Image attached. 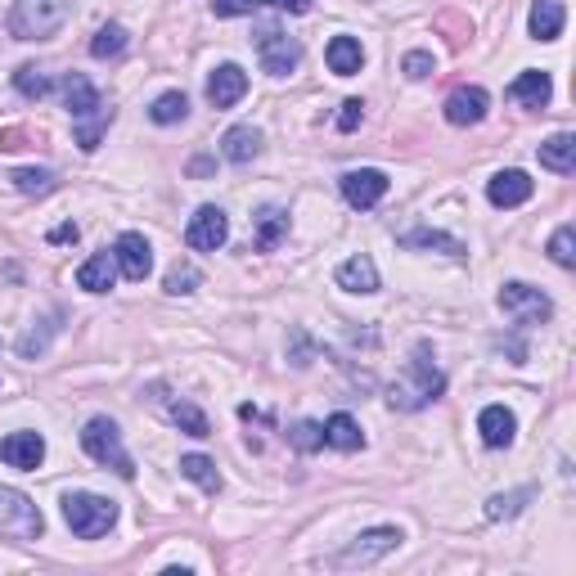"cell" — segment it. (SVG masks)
<instances>
[{
    "mask_svg": "<svg viewBox=\"0 0 576 576\" xmlns=\"http://www.w3.org/2000/svg\"><path fill=\"white\" fill-rule=\"evenodd\" d=\"M338 288H347V293H378V266L369 252H356V257H347L338 266Z\"/></svg>",
    "mask_w": 576,
    "mask_h": 576,
    "instance_id": "cell-17",
    "label": "cell"
},
{
    "mask_svg": "<svg viewBox=\"0 0 576 576\" xmlns=\"http://www.w3.org/2000/svg\"><path fill=\"white\" fill-rule=\"evenodd\" d=\"M113 279H117L113 252H95L90 261H81V266H77V288H86V293H108Z\"/></svg>",
    "mask_w": 576,
    "mask_h": 576,
    "instance_id": "cell-22",
    "label": "cell"
},
{
    "mask_svg": "<svg viewBox=\"0 0 576 576\" xmlns=\"http://www.w3.org/2000/svg\"><path fill=\"white\" fill-rule=\"evenodd\" d=\"M540 167H549V171H558V176H567V171L576 167V135H572V131L549 135V140L540 144Z\"/></svg>",
    "mask_w": 576,
    "mask_h": 576,
    "instance_id": "cell-23",
    "label": "cell"
},
{
    "mask_svg": "<svg viewBox=\"0 0 576 576\" xmlns=\"http://www.w3.org/2000/svg\"><path fill=\"white\" fill-rule=\"evenodd\" d=\"M72 14V0H14L9 36L14 41H50Z\"/></svg>",
    "mask_w": 576,
    "mask_h": 576,
    "instance_id": "cell-2",
    "label": "cell"
},
{
    "mask_svg": "<svg viewBox=\"0 0 576 576\" xmlns=\"http://www.w3.org/2000/svg\"><path fill=\"white\" fill-rule=\"evenodd\" d=\"M477 432H482V441H486L491 450H504V446H513L518 419H513L509 405H486V410L477 414Z\"/></svg>",
    "mask_w": 576,
    "mask_h": 576,
    "instance_id": "cell-16",
    "label": "cell"
},
{
    "mask_svg": "<svg viewBox=\"0 0 576 576\" xmlns=\"http://www.w3.org/2000/svg\"><path fill=\"white\" fill-rule=\"evenodd\" d=\"M0 459H5L9 468H41V459H45V441H41V432H9L5 441H0Z\"/></svg>",
    "mask_w": 576,
    "mask_h": 576,
    "instance_id": "cell-15",
    "label": "cell"
},
{
    "mask_svg": "<svg viewBox=\"0 0 576 576\" xmlns=\"http://www.w3.org/2000/svg\"><path fill=\"white\" fill-rule=\"evenodd\" d=\"M108 122H113V104H99L95 113L72 117V135H77V144H81L86 153H95L99 140H104V131H108Z\"/></svg>",
    "mask_w": 576,
    "mask_h": 576,
    "instance_id": "cell-25",
    "label": "cell"
},
{
    "mask_svg": "<svg viewBox=\"0 0 576 576\" xmlns=\"http://www.w3.org/2000/svg\"><path fill=\"white\" fill-rule=\"evenodd\" d=\"M14 86H18V95H27V99H45L54 90V81L45 77L41 68H32V63H23V68L14 72Z\"/></svg>",
    "mask_w": 576,
    "mask_h": 576,
    "instance_id": "cell-37",
    "label": "cell"
},
{
    "mask_svg": "<svg viewBox=\"0 0 576 576\" xmlns=\"http://www.w3.org/2000/svg\"><path fill=\"white\" fill-rule=\"evenodd\" d=\"M432 68H437V63H432V54H428V50H410V54H405V59H401V72H405V77H410V81L432 77Z\"/></svg>",
    "mask_w": 576,
    "mask_h": 576,
    "instance_id": "cell-41",
    "label": "cell"
},
{
    "mask_svg": "<svg viewBox=\"0 0 576 576\" xmlns=\"http://www.w3.org/2000/svg\"><path fill=\"white\" fill-rule=\"evenodd\" d=\"M324 59H329V72H338V77H356L360 63H365V50H360L356 36H333L329 50H324Z\"/></svg>",
    "mask_w": 576,
    "mask_h": 576,
    "instance_id": "cell-24",
    "label": "cell"
},
{
    "mask_svg": "<svg viewBox=\"0 0 576 576\" xmlns=\"http://www.w3.org/2000/svg\"><path fill=\"white\" fill-rule=\"evenodd\" d=\"M549 257H554L563 270L576 266V230L572 225H558L554 230V239H549Z\"/></svg>",
    "mask_w": 576,
    "mask_h": 576,
    "instance_id": "cell-38",
    "label": "cell"
},
{
    "mask_svg": "<svg viewBox=\"0 0 576 576\" xmlns=\"http://www.w3.org/2000/svg\"><path fill=\"white\" fill-rule=\"evenodd\" d=\"M45 518L23 491L14 486H0V536L9 540H41Z\"/></svg>",
    "mask_w": 576,
    "mask_h": 576,
    "instance_id": "cell-6",
    "label": "cell"
},
{
    "mask_svg": "<svg viewBox=\"0 0 576 576\" xmlns=\"http://www.w3.org/2000/svg\"><path fill=\"white\" fill-rule=\"evenodd\" d=\"M531 176L527 171H518V167H509V171H495L491 180H486V198H491L495 207H522L531 198Z\"/></svg>",
    "mask_w": 576,
    "mask_h": 576,
    "instance_id": "cell-14",
    "label": "cell"
},
{
    "mask_svg": "<svg viewBox=\"0 0 576 576\" xmlns=\"http://www.w3.org/2000/svg\"><path fill=\"white\" fill-rule=\"evenodd\" d=\"M54 320H59V311H54ZM54 320H45L41 329H27L23 338H18V356L23 360H36V356H45V347H50V338L59 333V324Z\"/></svg>",
    "mask_w": 576,
    "mask_h": 576,
    "instance_id": "cell-35",
    "label": "cell"
},
{
    "mask_svg": "<svg viewBox=\"0 0 576 576\" xmlns=\"http://www.w3.org/2000/svg\"><path fill=\"white\" fill-rule=\"evenodd\" d=\"M360 117H365V104H360V99H347V104H342V113H338V131H356Z\"/></svg>",
    "mask_w": 576,
    "mask_h": 576,
    "instance_id": "cell-42",
    "label": "cell"
},
{
    "mask_svg": "<svg viewBox=\"0 0 576 576\" xmlns=\"http://www.w3.org/2000/svg\"><path fill=\"white\" fill-rule=\"evenodd\" d=\"M252 45H257V59L270 77H288V72L302 63V45H297L279 23H261L257 32H252Z\"/></svg>",
    "mask_w": 576,
    "mask_h": 576,
    "instance_id": "cell-5",
    "label": "cell"
},
{
    "mask_svg": "<svg viewBox=\"0 0 576 576\" xmlns=\"http://www.w3.org/2000/svg\"><path fill=\"white\" fill-rule=\"evenodd\" d=\"M288 234V212L284 207H261L257 212V252H275L279 248V239Z\"/></svg>",
    "mask_w": 576,
    "mask_h": 576,
    "instance_id": "cell-28",
    "label": "cell"
},
{
    "mask_svg": "<svg viewBox=\"0 0 576 576\" xmlns=\"http://www.w3.org/2000/svg\"><path fill=\"white\" fill-rule=\"evenodd\" d=\"M401 545V531L396 527H374V531H360L356 540H351L342 554L329 558V567H369L378 563L383 554H392V549Z\"/></svg>",
    "mask_w": 576,
    "mask_h": 576,
    "instance_id": "cell-8",
    "label": "cell"
},
{
    "mask_svg": "<svg viewBox=\"0 0 576 576\" xmlns=\"http://www.w3.org/2000/svg\"><path fill=\"white\" fill-rule=\"evenodd\" d=\"M81 446H86V455L95 459V464L113 468L117 477H126V482L135 477V464H131V455H126L122 432H117V423H113V419L95 414V419H90L86 428H81Z\"/></svg>",
    "mask_w": 576,
    "mask_h": 576,
    "instance_id": "cell-4",
    "label": "cell"
},
{
    "mask_svg": "<svg viewBox=\"0 0 576 576\" xmlns=\"http://www.w3.org/2000/svg\"><path fill=\"white\" fill-rule=\"evenodd\" d=\"M293 9V14H306L311 9V0H212V14L216 18H239V14H257V9Z\"/></svg>",
    "mask_w": 576,
    "mask_h": 576,
    "instance_id": "cell-27",
    "label": "cell"
},
{
    "mask_svg": "<svg viewBox=\"0 0 576 576\" xmlns=\"http://www.w3.org/2000/svg\"><path fill=\"white\" fill-rule=\"evenodd\" d=\"M198 284H203V275H198L194 266H171V270H167V284H162V288L180 297V293H194Z\"/></svg>",
    "mask_w": 576,
    "mask_h": 576,
    "instance_id": "cell-40",
    "label": "cell"
},
{
    "mask_svg": "<svg viewBox=\"0 0 576 576\" xmlns=\"http://www.w3.org/2000/svg\"><path fill=\"white\" fill-rule=\"evenodd\" d=\"M324 446H333V450H360L365 446V432H360V423L351 419V414H329L324 419Z\"/></svg>",
    "mask_w": 576,
    "mask_h": 576,
    "instance_id": "cell-26",
    "label": "cell"
},
{
    "mask_svg": "<svg viewBox=\"0 0 576 576\" xmlns=\"http://www.w3.org/2000/svg\"><path fill=\"white\" fill-rule=\"evenodd\" d=\"M59 95H63V104H68V113L72 117H86V113H95L104 99H99V90L90 86L81 72H68V77L59 81Z\"/></svg>",
    "mask_w": 576,
    "mask_h": 576,
    "instance_id": "cell-21",
    "label": "cell"
},
{
    "mask_svg": "<svg viewBox=\"0 0 576 576\" xmlns=\"http://www.w3.org/2000/svg\"><path fill=\"white\" fill-rule=\"evenodd\" d=\"M527 500H536V486H522V491H509V495H491V500H486V518L491 522L513 518V513H522Z\"/></svg>",
    "mask_w": 576,
    "mask_h": 576,
    "instance_id": "cell-33",
    "label": "cell"
},
{
    "mask_svg": "<svg viewBox=\"0 0 576 576\" xmlns=\"http://www.w3.org/2000/svg\"><path fill=\"white\" fill-rule=\"evenodd\" d=\"M405 248H441V252H450V257H464V243L459 239H450V234H441V230H410L405 234Z\"/></svg>",
    "mask_w": 576,
    "mask_h": 576,
    "instance_id": "cell-34",
    "label": "cell"
},
{
    "mask_svg": "<svg viewBox=\"0 0 576 576\" xmlns=\"http://www.w3.org/2000/svg\"><path fill=\"white\" fill-rule=\"evenodd\" d=\"M185 113H189V99H185V90H162L158 99H153V108H149V117L158 126H171V122H185Z\"/></svg>",
    "mask_w": 576,
    "mask_h": 576,
    "instance_id": "cell-32",
    "label": "cell"
},
{
    "mask_svg": "<svg viewBox=\"0 0 576 576\" xmlns=\"http://www.w3.org/2000/svg\"><path fill=\"white\" fill-rule=\"evenodd\" d=\"M113 261H117V270H122L131 284L149 279V270H153V248H149V239H144V234H135V230H126L122 239L113 243Z\"/></svg>",
    "mask_w": 576,
    "mask_h": 576,
    "instance_id": "cell-11",
    "label": "cell"
},
{
    "mask_svg": "<svg viewBox=\"0 0 576 576\" xmlns=\"http://www.w3.org/2000/svg\"><path fill=\"white\" fill-rule=\"evenodd\" d=\"M338 185H342V198H347L356 212H369V207L383 203V194H387V185H392V180H387L378 167H356V171H347Z\"/></svg>",
    "mask_w": 576,
    "mask_h": 576,
    "instance_id": "cell-10",
    "label": "cell"
},
{
    "mask_svg": "<svg viewBox=\"0 0 576 576\" xmlns=\"http://www.w3.org/2000/svg\"><path fill=\"white\" fill-rule=\"evenodd\" d=\"M257 153H261V131H257V126H230V131L221 135V158L234 162V167H248Z\"/></svg>",
    "mask_w": 576,
    "mask_h": 576,
    "instance_id": "cell-19",
    "label": "cell"
},
{
    "mask_svg": "<svg viewBox=\"0 0 576 576\" xmlns=\"http://www.w3.org/2000/svg\"><path fill=\"white\" fill-rule=\"evenodd\" d=\"M63 522L72 527V536L99 540V536H108V527L117 522V504L104 500V495H90V491H68L63 495Z\"/></svg>",
    "mask_w": 576,
    "mask_h": 576,
    "instance_id": "cell-3",
    "label": "cell"
},
{
    "mask_svg": "<svg viewBox=\"0 0 576 576\" xmlns=\"http://www.w3.org/2000/svg\"><path fill=\"white\" fill-rule=\"evenodd\" d=\"M500 311L509 315L513 324H545L549 315H554V302H549L540 288L522 284V279H513V284L500 288Z\"/></svg>",
    "mask_w": 576,
    "mask_h": 576,
    "instance_id": "cell-7",
    "label": "cell"
},
{
    "mask_svg": "<svg viewBox=\"0 0 576 576\" xmlns=\"http://www.w3.org/2000/svg\"><path fill=\"white\" fill-rule=\"evenodd\" d=\"M563 23H567L563 0H531L527 27H531V36H536V41H558V36H563Z\"/></svg>",
    "mask_w": 576,
    "mask_h": 576,
    "instance_id": "cell-20",
    "label": "cell"
},
{
    "mask_svg": "<svg viewBox=\"0 0 576 576\" xmlns=\"http://www.w3.org/2000/svg\"><path fill=\"white\" fill-rule=\"evenodd\" d=\"M441 392H446V374L428 360V342H419L414 356L405 360V374L387 387V405H392V410H423V405H432Z\"/></svg>",
    "mask_w": 576,
    "mask_h": 576,
    "instance_id": "cell-1",
    "label": "cell"
},
{
    "mask_svg": "<svg viewBox=\"0 0 576 576\" xmlns=\"http://www.w3.org/2000/svg\"><path fill=\"white\" fill-rule=\"evenodd\" d=\"M126 45H131L126 27L122 23H104L95 32V41H90V54H95V59H117V54H126Z\"/></svg>",
    "mask_w": 576,
    "mask_h": 576,
    "instance_id": "cell-31",
    "label": "cell"
},
{
    "mask_svg": "<svg viewBox=\"0 0 576 576\" xmlns=\"http://www.w3.org/2000/svg\"><path fill=\"white\" fill-rule=\"evenodd\" d=\"M486 108H491V95H486L482 86H459V90H450V99H446V122L477 126L486 117Z\"/></svg>",
    "mask_w": 576,
    "mask_h": 576,
    "instance_id": "cell-13",
    "label": "cell"
},
{
    "mask_svg": "<svg viewBox=\"0 0 576 576\" xmlns=\"http://www.w3.org/2000/svg\"><path fill=\"white\" fill-rule=\"evenodd\" d=\"M248 95V72L239 63H221V68L207 77V104L212 108H234Z\"/></svg>",
    "mask_w": 576,
    "mask_h": 576,
    "instance_id": "cell-12",
    "label": "cell"
},
{
    "mask_svg": "<svg viewBox=\"0 0 576 576\" xmlns=\"http://www.w3.org/2000/svg\"><path fill=\"white\" fill-rule=\"evenodd\" d=\"M180 473H185L194 486H203L207 495L221 491V473H216V464L207 455H180Z\"/></svg>",
    "mask_w": 576,
    "mask_h": 576,
    "instance_id": "cell-30",
    "label": "cell"
},
{
    "mask_svg": "<svg viewBox=\"0 0 576 576\" xmlns=\"http://www.w3.org/2000/svg\"><path fill=\"white\" fill-rule=\"evenodd\" d=\"M50 243H77V225H59V230H50Z\"/></svg>",
    "mask_w": 576,
    "mask_h": 576,
    "instance_id": "cell-43",
    "label": "cell"
},
{
    "mask_svg": "<svg viewBox=\"0 0 576 576\" xmlns=\"http://www.w3.org/2000/svg\"><path fill=\"white\" fill-rule=\"evenodd\" d=\"M9 180H14V189H23V194H50V189L59 185V176L45 167H18Z\"/></svg>",
    "mask_w": 576,
    "mask_h": 576,
    "instance_id": "cell-36",
    "label": "cell"
},
{
    "mask_svg": "<svg viewBox=\"0 0 576 576\" xmlns=\"http://www.w3.org/2000/svg\"><path fill=\"white\" fill-rule=\"evenodd\" d=\"M288 441H293L302 455H315V450L324 446V423H311V419H302V423H293V432H288Z\"/></svg>",
    "mask_w": 576,
    "mask_h": 576,
    "instance_id": "cell-39",
    "label": "cell"
},
{
    "mask_svg": "<svg viewBox=\"0 0 576 576\" xmlns=\"http://www.w3.org/2000/svg\"><path fill=\"white\" fill-rule=\"evenodd\" d=\"M225 239H230V221H225L221 207L203 203L194 216H189V225H185V243H189L194 252H216Z\"/></svg>",
    "mask_w": 576,
    "mask_h": 576,
    "instance_id": "cell-9",
    "label": "cell"
},
{
    "mask_svg": "<svg viewBox=\"0 0 576 576\" xmlns=\"http://www.w3.org/2000/svg\"><path fill=\"white\" fill-rule=\"evenodd\" d=\"M207 171H212V162H207V158H194V162H189V176H207Z\"/></svg>",
    "mask_w": 576,
    "mask_h": 576,
    "instance_id": "cell-44",
    "label": "cell"
},
{
    "mask_svg": "<svg viewBox=\"0 0 576 576\" xmlns=\"http://www.w3.org/2000/svg\"><path fill=\"white\" fill-rule=\"evenodd\" d=\"M549 95H554V81H549V72H540V68L518 72V77H513V86H509L513 104H527V108H545Z\"/></svg>",
    "mask_w": 576,
    "mask_h": 576,
    "instance_id": "cell-18",
    "label": "cell"
},
{
    "mask_svg": "<svg viewBox=\"0 0 576 576\" xmlns=\"http://www.w3.org/2000/svg\"><path fill=\"white\" fill-rule=\"evenodd\" d=\"M167 414H171V423H176L180 432H189V437H212V423H207V414L198 410V405H189V401H171L167 405Z\"/></svg>",
    "mask_w": 576,
    "mask_h": 576,
    "instance_id": "cell-29",
    "label": "cell"
}]
</instances>
